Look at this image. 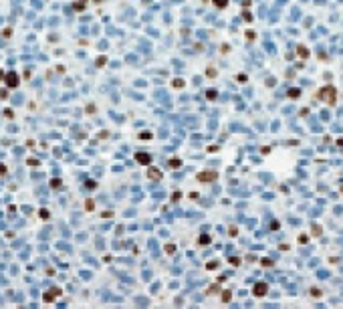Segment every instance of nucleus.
<instances>
[{"label": "nucleus", "instance_id": "obj_8", "mask_svg": "<svg viewBox=\"0 0 343 309\" xmlns=\"http://www.w3.org/2000/svg\"><path fill=\"white\" fill-rule=\"evenodd\" d=\"M218 6H226V0H214Z\"/></svg>", "mask_w": 343, "mask_h": 309}, {"label": "nucleus", "instance_id": "obj_7", "mask_svg": "<svg viewBox=\"0 0 343 309\" xmlns=\"http://www.w3.org/2000/svg\"><path fill=\"white\" fill-rule=\"evenodd\" d=\"M180 166V162L178 160H170V168H178Z\"/></svg>", "mask_w": 343, "mask_h": 309}, {"label": "nucleus", "instance_id": "obj_5", "mask_svg": "<svg viewBox=\"0 0 343 309\" xmlns=\"http://www.w3.org/2000/svg\"><path fill=\"white\" fill-rule=\"evenodd\" d=\"M148 176H150V178H154V180H158V178H162V172H160V170H156V168H150V166H148Z\"/></svg>", "mask_w": 343, "mask_h": 309}, {"label": "nucleus", "instance_id": "obj_4", "mask_svg": "<svg viewBox=\"0 0 343 309\" xmlns=\"http://www.w3.org/2000/svg\"><path fill=\"white\" fill-rule=\"evenodd\" d=\"M135 160H137L139 164H146V166H150V162H152V158L148 154H135Z\"/></svg>", "mask_w": 343, "mask_h": 309}, {"label": "nucleus", "instance_id": "obj_2", "mask_svg": "<svg viewBox=\"0 0 343 309\" xmlns=\"http://www.w3.org/2000/svg\"><path fill=\"white\" fill-rule=\"evenodd\" d=\"M6 85L8 87H16L18 85V75L16 73H8L6 75Z\"/></svg>", "mask_w": 343, "mask_h": 309}, {"label": "nucleus", "instance_id": "obj_3", "mask_svg": "<svg viewBox=\"0 0 343 309\" xmlns=\"http://www.w3.org/2000/svg\"><path fill=\"white\" fill-rule=\"evenodd\" d=\"M59 295H61V289H51V291H47V295H45V301H53V299H57Z\"/></svg>", "mask_w": 343, "mask_h": 309}, {"label": "nucleus", "instance_id": "obj_6", "mask_svg": "<svg viewBox=\"0 0 343 309\" xmlns=\"http://www.w3.org/2000/svg\"><path fill=\"white\" fill-rule=\"evenodd\" d=\"M265 293H267V285H265V283H259V285L254 287V295L261 297V295H265Z\"/></svg>", "mask_w": 343, "mask_h": 309}, {"label": "nucleus", "instance_id": "obj_1", "mask_svg": "<svg viewBox=\"0 0 343 309\" xmlns=\"http://www.w3.org/2000/svg\"><path fill=\"white\" fill-rule=\"evenodd\" d=\"M198 180H200V182H212V180H216V174H214V172H200V174H198Z\"/></svg>", "mask_w": 343, "mask_h": 309}]
</instances>
